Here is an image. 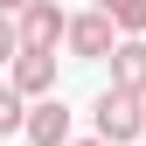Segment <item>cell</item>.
<instances>
[{
	"mask_svg": "<svg viewBox=\"0 0 146 146\" xmlns=\"http://www.w3.org/2000/svg\"><path fill=\"white\" fill-rule=\"evenodd\" d=\"M70 146H111V139H98V132H90V139H70Z\"/></svg>",
	"mask_w": 146,
	"mask_h": 146,
	"instance_id": "11",
	"label": "cell"
},
{
	"mask_svg": "<svg viewBox=\"0 0 146 146\" xmlns=\"http://www.w3.org/2000/svg\"><path fill=\"white\" fill-rule=\"evenodd\" d=\"M118 42H125V35H118V21H111L104 7H90V14H70V35H63V49H70L77 63H111V49H118Z\"/></svg>",
	"mask_w": 146,
	"mask_h": 146,
	"instance_id": "2",
	"label": "cell"
},
{
	"mask_svg": "<svg viewBox=\"0 0 146 146\" xmlns=\"http://www.w3.org/2000/svg\"><path fill=\"white\" fill-rule=\"evenodd\" d=\"M7 84L21 90V98H56V49H21V56L7 63Z\"/></svg>",
	"mask_w": 146,
	"mask_h": 146,
	"instance_id": "3",
	"label": "cell"
},
{
	"mask_svg": "<svg viewBox=\"0 0 146 146\" xmlns=\"http://www.w3.org/2000/svg\"><path fill=\"white\" fill-rule=\"evenodd\" d=\"M21 139H28V146H70V104H63V98H35Z\"/></svg>",
	"mask_w": 146,
	"mask_h": 146,
	"instance_id": "5",
	"label": "cell"
},
{
	"mask_svg": "<svg viewBox=\"0 0 146 146\" xmlns=\"http://www.w3.org/2000/svg\"><path fill=\"white\" fill-rule=\"evenodd\" d=\"M21 7H28V0H0V14H21Z\"/></svg>",
	"mask_w": 146,
	"mask_h": 146,
	"instance_id": "10",
	"label": "cell"
},
{
	"mask_svg": "<svg viewBox=\"0 0 146 146\" xmlns=\"http://www.w3.org/2000/svg\"><path fill=\"white\" fill-rule=\"evenodd\" d=\"M90 125H98V139L132 146V139L146 132V98H132V90H98V104H90Z\"/></svg>",
	"mask_w": 146,
	"mask_h": 146,
	"instance_id": "1",
	"label": "cell"
},
{
	"mask_svg": "<svg viewBox=\"0 0 146 146\" xmlns=\"http://www.w3.org/2000/svg\"><path fill=\"white\" fill-rule=\"evenodd\" d=\"M21 125H28V98H21L14 84H0V139H7V132H21Z\"/></svg>",
	"mask_w": 146,
	"mask_h": 146,
	"instance_id": "8",
	"label": "cell"
},
{
	"mask_svg": "<svg viewBox=\"0 0 146 146\" xmlns=\"http://www.w3.org/2000/svg\"><path fill=\"white\" fill-rule=\"evenodd\" d=\"M98 7L118 21V35H146V0H98Z\"/></svg>",
	"mask_w": 146,
	"mask_h": 146,
	"instance_id": "7",
	"label": "cell"
},
{
	"mask_svg": "<svg viewBox=\"0 0 146 146\" xmlns=\"http://www.w3.org/2000/svg\"><path fill=\"white\" fill-rule=\"evenodd\" d=\"M14 21H21V49H56L63 35H70V14L56 7V0H28Z\"/></svg>",
	"mask_w": 146,
	"mask_h": 146,
	"instance_id": "4",
	"label": "cell"
},
{
	"mask_svg": "<svg viewBox=\"0 0 146 146\" xmlns=\"http://www.w3.org/2000/svg\"><path fill=\"white\" fill-rule=\"evenodd\" d=\"M111 90L146 98V35H125V42L111 49Z\"/></svg>",
	"mask_w": 146,
	"mask_h": 146,
	"instance_id": "6",
	"label": "cell"
},
{
	"mask_svg": "<svg viewBox=\"0 0 146 146\" xmlns=\"http://www.w3.org/2000/svg\"><path fill=\"white\" fill-rule=\"evenodd\" d=\"M14 56H21V21L0 14V63H14Z\"/></svg>",
	"mask_w": 146,
	"mask_h": 146,
	"instance_id": "9",
	"label": "cell"
}]
</instances>
